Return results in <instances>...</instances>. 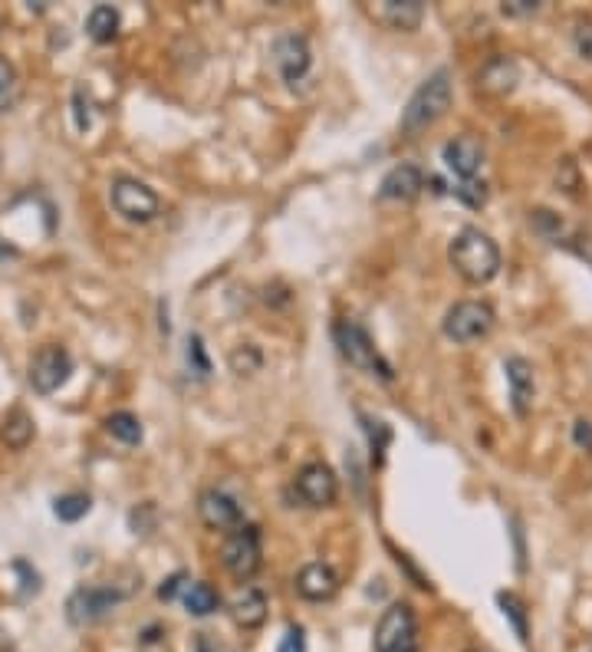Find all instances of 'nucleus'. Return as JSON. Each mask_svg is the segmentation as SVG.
<instances>
[{"label":"nucleus","instance_id":"obj_1","mask_svg":"<svg viewBox=\"0 0 592 652\" xmlns=\"http://www.w3.org/2000/svg\"><path fill=\"white\" fill-rule=\"evenodd\" d=\"M448 257L454 271L464 280H471V284H487V280H494L500 274V247L481 228H464L451 241Z\"/></svg>","mask_w":592,"mask_h":652},{"label":"nucleus","instance_id":"obj_2","mask_svg":"<svg viewBox=\"0 0 592 652\" xmlns=\"http://www.w3.org/2000/svg\"><path fill=\"white\" fill-rule=\"evenodd\" d=\"M451 109V76L448 70H438L435 76H428L425 83L415 89V96L408 99V106L402 112V132L405 136H418L428 126L444 116Z\"/></svg>","mask_w":592,"mask_h":652},{"label":"nucleus","instance_id":"obj_3","mask_svg":"<svg viewBox=\"0 0 592 652\" xmlns=\"http://www.w3.org/2000/svg\"><path fill=\"white\" fill-rule=\"evenodd\" d=\"M333 333H336V346H339V353H343L356 369H362V373H369V376H379V379H385V382H392V379H395L392 366H389V359H385L379 350H375L372 336H369L366 330H362L359 323H352V320H339Z\"/></svg>","mask_w":592,"mask_h":652},{"label":"nucleus","instance_id":"obj_4","mask_svg":"<svg viewBox=\"0 0 592 652\" xmlns=\"http://www.w3.org/2000/svg\"><path fill=\"white\" fill-rule=\"evenodd\" d=\"M375 652H421L418 623L408 603H392L375 626Z\"/></svg>","mask_w":592,"mask_h":652},{"label":"nucleus","instance_id":"obj_5","mask_svg":"<svg viewBox=\"0 0 592 652\" xmlns=\"http://www.w3.org/2000/svg\"><path fill=\"white\" fill-rule=\"evenodd\" d=\"M494 330V310L481 300H461L454 303L444 317V336L454 343H474L484 340Z\"/></svg>","mask_w":592,"mask_h":652},{"label":"nucleus","instance_id":"obj_6","mask_svg":"<svg viewBox=\"0 0 592 652\" xmlns=\"http://www.w3.org/2000/svg\"><path fill=\"white\" fill-rule=\"evenodd\" d=\"M125 600V593L116 587H79L70 600H66V616L73 626H93L102 616H109Z\"/></svg>","mask_w":592,"mask_h":652},{"label":"nucleus","instance_id":"obj_7","mask_svg":"<svg viewBox=\"0 0 592 652\" xmlns=\"http://www.w3.org/2000/svg\"><path fill=\"white\" fill-rule=\"evenodd\" d=\"M260 531L254 524H244L227 537L221 547V560L224 567L234 573L237 580H250L260 570Z\"/></svg>","mask_w":592,"mask_h":652},{"label":"nucleus","instance_id":"obj_8","mask_svg":"<svg viewBox=\"0 0 592 652\" xmlns=\"http://www.w3.org/2000/svg\"><path fill=\"white\" fill-rule=\"evenodd\" d=\"M112 208L125 221H152L162 211V201L152 188L135 182V178H116L112 182Z\"/></svg>","mask_w":592,"mask_h":652},{"label":"nucleus","instance_id":"obj_9","mask_svg":"<svg viewBox=\"0 0 592 652\" xmlns=\"http://www.w3.org/2000/svg\"><path fill=\"white\" fill-rule=\"evenodd\" d=\"M270 56H273V66H277V73L287 83H300L303 76L310 73V66H313L310 40H306L303 33H293V30L290 33H280V37L273 40Z\"/></svg>","mask_w":592,"mask_h":652},{"label":"nucleus","instance_id":"obj_10","mask_svg":"<svg viewBox=\"0 0 592 652\" xmlns=\"http://www.w3.org/2000/svg\"><path fill=\"white\" fill-rule=\"evenodd\" d=\"M73 373V359L63 346H43V350L30 359V386L40 396H50L60 386H66V379Z\"/></svg>","mask_w":592,"mask_h":652},{"label":"nucleus","instance_id":"obj_11","mask_svg":"<svg viewBox=\"0 0 592 652\" xmlns=\"http://www.w3.org/2000/svg\"><path fill=\"white\" fill-rule=\"evenodd\" d=\"M296 494H300V501L310 504V508H326V504H333L339 494V481L333 475V468L323 462L303 465L300 475H296Z\"/></svg>","mask_w":592,"mask_h":652},{"label":"nucleus","instance_id":"obj_12","mask_svg":"<svg viewBox=\"0 0 592 652\" xmlns=\"http://www.w3.org/2000/svg\"><path fill=\"white\" fill-rule=\"evenodd\" d=\"M441 159L458 178L474 182V175L481 172V165H484V145L474 136H454L451 142H444Z\"/></svg>","mask_w":592,"mask_h":652},{"label":"nucleus","instance_id":"obj_13","mask_svg":"<svg viewBox=\"0 0 592 652\" xmlns=\"http://www.w3.org/2000/svg\"><path fill=\"white\" fill-rule=\"evenodd\" d=\"M201 517L208 527H218V531H237V527H244V511L241 504H237L231 494L224 491H204L201 494Z\"/></svg>","mask_w":592,"mask_h":652},{"label":"nucleus","instance_id":"obj_14","mask_svg":"<svg viewBox=\"0 0 592 652\" xmlns=\"http://www.w3.org/2000/svg\"><path fill=\"white\" fill-rule=\"evenodd\" d=\"M504 373H507V386H510V406H514V412L523 419V415H530L533 392H537V386H533V366L523 356H510L504 363Z\"/></svg>","mask_w":592,"mask_h":652},{"label":"nucleus","instance_id":"obj_15","mask_svg":"<svg viewBox=\"0 0 592 652\" xmlns=\"http://www.w3.org/2000/svg\"><path fill=\"white\" fill-rule=\"evenodd\" d=\"M296 590H300L303 600H313V603L333 600L339 590V577L329 564H306L296 573Z\"/></svg>","mask_w":592,"mask_h":652},{"label":"nucleus","instance_id":"obj_16","mask_svg":"<svg viewBox=\"0 0 592 652\" xmlns=\"http://www.w3.org/2000/svg\"><path fill=\"white\" fill-rule=\"evenodd\" d=\"M425 188V175H421L418 165H395L389 175L382 178L379 185V198L385 201H412L421 195Z\"/></svg>","mask_w":592,"mask_h":652},{"label":"nucleus","instance_id":"obj_17","mask_svg":"<svg viewBox=\"0 0 592 652\" xmlns=\"http://www.w3.org/2000/svg\"><path fill=\"white\" fill-rule=\"evenodd\" d=\"M520 83V66L514 60H507V56H497L481 70L477 76V86L484 89V93H494V96H507L514 93Z\"/></svg>","mask_w":592,"mask_h":652},{"label":"nucleus","instance_id":"obj_18","mask_svg":"<svg viewBox=\"0 0 592 652\" xmlns=\"http://www.w3.org/2000/svg\"><path fill=\"white\" fill-rule=\"evenodd\" d=\"M375 17L395 30H415L421 24V17H425V4L421 0H385L375 10Z\"/></svg>","mask_w":592,"mask_h":652},{"label":"nucleus","instance_id":"obj_19","mask_svg":"<svg viewBox=\"0 0 592 652\" xmlns=\"http://www.w3.org/2000/svg\"><path fill=\"white\" fill-rule=\"evenodd\" d=\"M231 616L237 620V626L257 629L267 620V597L257 587H244L241 593H237V600L231 603Z\"/></svg>","mask_w":592,"mask_h":652},{"label":"nucleus","instance_id":"obj_20","mask_svg":"<svg viewBox=\"0 0 592 652\" xmlns=\"http://www.w3.org/2000/svg\"><path fill=\"white\" fill-rule=\"evenodd\" d=\"M86 33L93 37L96 43H109L119 37V10L109 7V4H99L89 10L86 17Z\"/></svg>","mask_w":592,"mask_h":652},{"label":"nucleus","instance_id":"obj_21","mask_svg":"<svg viewBox=\"0 0 592 652\" xmlns=\"http://www.w3.org/2000/svg\"><path fill=\"white\" fill-rule=\"evenodd\" d=\"M181 603H185V610L191 616H211L214 610L221 606V597L218 590L211 587V583H188L185 593H181Z\"/></svg>","mask_w":592,"mask_h":652},{"label":"nucleus","instance_id":"obj_22","mask_svg":"<svg viewBox=\"0 0 592 652\" xmlns=\"http://www.w3.org/2000/svg\"><path fill=\"white\" fill-rule=\"evenodd\" d=\"M106 429L112 438H119L125 445H139L142 442V422L132 412H112L106 419Z\"/></svg>","mask_w":592,"mask_h":652},{"label":"nucleus","instance_id":"obj_23","mask_svg":"<svg viewBox=\"0 0 592 652\" xmlns=\"http://www.w3.org/2000/svg\"><path fill=\"white\" fill-rule=\"evenodd\" d=\"M4 442H7L10 448H17V452L33 442V419H30L27 412L17 409V412L4 422Z\"/></svg>","mask_w":592,"mask_h":652},{"label":"nucleus","instance_id":"obj_24","mask_svg":"<svg viewBox=\"0 0 592 652\" xmlns=\"http://www.w3.org/2000/svg\"><path fill=\"white\" fill-rule=\"evenodd\" d=\"M89 508H93V501H89V494H79V491L63 494V498H56V501H53V514L60 517V521H66V524H76L79 517H86V514H89Z\"/></svg>","mask_w":592,"mask_h":652},{"label":"nucleus","instance_id":"obj_25","mask_svg":"<svg viewBox=\"0 0 592 652\" xmlns=\"http://www.w3.org/2000/svg\"><path fill=\"white\" fill-rule=\"evenodd\" d=\"M497 603H500V610H504L507 620L514 623L517 639H520V643H527L530 629H527V610H523V600L517 597V593H497Z\"/></svg>","mask_w":592,"mask_h":652},{"label":"nucleus","instance_id":"obj_26","mask_svg":"<svg viewBox=\"0 0 592 652\" xmlns=\"http://www.w3.org/2000/svg\"><path fill=\"white\" fill-rule=\"evenodd\" d=\"M20 96V76H17V66L7 60V56H0V112L14 109Z\"/></svg>","mask_w":592,"mask_h":652},{"label":"nucleus","instance_id":"obj_27","mask_svg":"<svg viewBox=\"0 0 592 652\" xmlns=\"http://www.w3.org/2000/svg\"><path fill=\"white\" fill-rule=\"evenodd\" d=\"M231 366H234V373H254V369L260 366V353L254 350V346H244V350H237L231 356Z\"/></svg>","mask_w":592,"mask_h":652},{"label":"nucleus","instance_id":"obj_28","mask_svg":"<svg viewBox=\"0 0 592 652\" xmlns=\"http://www.w3.org/2000/svg\"><path fill=\"white\" fill-rule=\"evenodd\" d=\"M573 47H576V53L583 56L586 63H592V24H576Z\"/></svg>","mask_w":592,"mask_h":652},{"label":"nucleus","instance_id":"obj_29","mask_svg":"<svg viewBox=\"0 0 592 652\" xmlns=\"http://www.w3.org/2000/svg\"><path fill=\"white\" fill-rule=\"evenodd\" d=\"M188 359H191V363H195L198 376H208L211 363H208V356H204V343H201V336H188Z\"/></svg>","mask_w":592,"mask_h":652},{"label":"nucleus","instance_id":"obj_30","mask_svg":"<svg viewBox=\"0 0 592 652\" xmlns=\"http://www.w3.org/2000/svg\"><path fill=\"white\" fill-rule=\"evenodd\" d=\"M484 188H487L484 182H481V185H477V182H464V185L458 188V198L468 201L471 208H481L484 201H487V191H484Z\"/></svg>","mask_w":592,"mask_h":652},{"label":"nucleus","instance_id":"obj_31","mask_svg":"<svg viewBox=\"0 0 592 652\" xmlns=\"http://www.w3.org/2000/svg\"><path fill=\"white\" fill-rule=\"evenodd\" d=\"M500 10H504L507 17H530V14H537L540 4L537 0H504Z\"/></svg>","mask_w":592,"mask_h":652},{"label":"nucleus","instance_id":"obj_32","mask_svg":"<svg viewBox=\"0 0 592 652\" xmlns=\"http://www.w3.org/2000/svg\"><path fill=\"white\" fill-rule=\"evenodd\" d=\"M277 652H306V636H303V629H300V626H290Z\"/></svg>","mask_w":592,"mask_h":652},{"label":"nucleus","instance_id":"obj_33","mask_svg":"<svg viewBox=\"0 0 592 652\" xmlns=\"http://www.w3.org/2000/svg\"><path fill=\"white\" fill-rule=\"evenodd\" d=\"M573 442L579 448H586V452H592V422L589 419H576L573 425Z\"/></svg>","mask_w":592,"mask_h":652},{"label":"nucleus","instance_id":"obj_34","mask_svg":"<svg viewBox=\"0 0 592 652\" xmlns=\"http://www.w3.org/2000/svg\"><path fill=\"white\" fill-rule=\"evenodd\" d=\"M181 580H185V573H175V577H168L162 587H158V600H175V593H178V587H181Z\"/></svg>","mask_w":592,"mask_h":652},{"label":"nucleus","instance_id":"obj_35","mask_svg":"<svg viewBox=\"0 0 592 652\" xmlns=\"http://www.w3.org/2000/svg\"><path fill=\"white\" fill-rule=\"evenodd\" d=\"M198 652H214V649H211V639L204 636V633L198 636Z\"/></svg>","mask_w":592,"mask_h":652}]
</instances>
